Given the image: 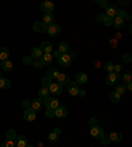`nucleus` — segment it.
Segmentation results:
<instances>
[{"mask_svg":"<svg viewBox=\"0 0 132 147\" xmlns=\"http://www.w3.org/2000/svg\"><path fill=\"white\" fill-rule=\"evenodd\" d=\"M57 59H58V64L61 66V67L66 68V67H69V66L71 64V57L68 54V53H61Z\"/></svg>","mask_w":132,"mask_h":147,"instance_id":"nucleus-1","label":"nucleus"},{"mask_svg":"<svg viewBox=\"0 0 132 147\" xmlns=\"http://www.w3.org/2000/svg\"><path fill=\"white\" fill-rule=\"evenodd\" d=\"M46 33L49 34L50 37H57L60 33H61V26L54 24V22H52V24H49L48 28H46Z\"/></svg>","mask_w":132,"mask_h":147,"instance_id":"nucleus-2","label":"nucleus"},{"mask_svg":"<svg viewBox=\"0 0 132 147\" xmlns=\"http://www.w3.org/2000/svg\"><path fill=\"white\" fill-rule=\"evenodd\" d=\"M103 134H105V131H103V129H102L101 126H98V125H92L91 126L90 135H91L94 139H99V138H101Z\"/></svg>","mask_w":132,"mask_h":147,"instance_id":"nucleus-3","label":"nucleus"},{"mask_svg":"<svg viewBox=\"0 0 132 147\" xmlns=\"http://www.w3.org/2000/svg\"><path fill=\"white\" fill-rule=\"evenodd\" d=\"M120 75L118 72H115V71H112V72H108L107 78H106V83H107L108 86H114V84H116L118 80H119Z\"/></svg>","mask_w":132,"mask_h":147,"instance_id":"nucleus-4","label":"nucleus"},{"mask_svg":"<svg viewBox=\"0 0 132 147\" xmlns=\"http://www.w3.org/2000/svg\"><path fill=\"white\" fill-rule=\"evenodd\" d=\"M96 21H98V22H103L106 26H111V25H112V21H114V18L108 17V16L105 15V13H101V15L96 16Z\"/></svg>","mask_w":132,"mask_h":147,"instance_id":"nucleus-5","label":"nucleus"},{"mask_svg":"<svg viewBox=\"0 0 132 147\" xmlns=\"http://www.w3.org/2000/svg\"><path fill=\"white\" fill-rule=\"evenodd\" d=\"M40 8L44 13H52V11H54V4L49 0H45L40 4Z\"/></svg>","mask_w":132,"mask_h":147,"instance_id":"nucleus-6","label":"nucleus"},{"mask_svg":"<svg viewBox=\"0 0 132 147\" xmlns=\"http://www.w3.org/2000/svg\"><path fill=\"white\" fill-rule=\"evenodd\" d=\"M36 110L32 109V108H27L24 112V119L27 121V122H32V121H34L36 119Z\"/></svg>","mask_w":132,"mask_h":147,"instance_id":"nucleus-7","label":"nucleus"},{"mask_svg":"<svg viewBox=\"0 0 132 147\" xmlns=\"http://www.w3.org/2000/svg\"><path fill=\"white\" fill-rule=\"evenodd\" d=\"M15 146L17 147H27V146H31L29 142H28L27 137L25 135H16L15 138Z\"/></svg>","mask_w":132,"mask_h":147,"instance_id":"nucleus-8","label":"nucleus"},{"mask_svg":"<svg viewBox=\"0 0 132 147\" xmlns=\"http://www.w3.org/2000/svg\"><path fill=\"white\" fill-rule=\"evenodd\" d=\"M68 86V92L70 93L71 96H77L78 95V91H79V84H77L75 82H70L69 80V83L66 84Z\"/></svg>","mask_w":132,"mask_h":147,"instance_id":"nucleus-9","label":"nucleus"},{"mask_svg":"<svg viewBox=\"0 0 132 147\" xmlns=\"http://www.w3.org/2000/svg\"><path fill=\"white\" fill-rule=\"evenodd\" d=\"M49 91H50V95H61L62 93V86H60L58 83H52L49 86Z\"/></svg>","mask_w":132,"mask_h":147,"instance_id":"nucleus-10","label":"nucleus"},{"mask_svg":"<svg viewBox=\"0 0 132 147\" xmlns=\"http://www.w3.org/2000/svg\"><path fill=\"white\" fill-rule=\"evenodd\" d=\"M31 108H32V109H34L36 112H38V110H41L44 108V101L41 100L40 97L34 98V100L31 101Z\"/></svg>","mask_w":132,"mask_h":147,"instance_id":"nucleus-11","label":"nucleus"},{"mask_svg":"<svg viewBox=\"0 0 132 147\" xmlns=\"http://www.w3.org/2000/svg\"><path fill=\"white\" fill-rule=\"evenodd\" d=\"M46 28H48V25L44 24L42 21H36L33 24V30L37 32V33H45Z\"/></svg>","mask_w":132,"mask_h":147,"instance_id":"nucleus-12","label":"nucleus"},{"mask_svg":"<svg viewBox=\"0 0 132 147\" xmlns=\"http://www.w3.org/2000/svg\"><path fill=\"white\" fill-rule=\"evenodd\" d=\"M54 117H60V118L68 117V109H66L65 107H61V105H60L58 108H55L54 109Z\"/></svg>","mask_w":132,"mask_h":147,"instance_id":"nucleus-13","label":"nucleus"},{"mask_svg":"<svg viewBox=\"0 0 132 147\" xmlns=\"http://www.w3.org/2000/svg\"><path fill=\"white\" fill-rule=\"evenodd\" d=\"M41 62L44 66H50V63H53V55L52 53H44L41 57Z\"/></svg>","mask_w":132,"mask_h":147,"instance_id":"nucleus-14","label":"nucleus"},{"mask_svg":"<svg viewBox=\"0 0 132 147\" xmlns=\"http://www.w3.org/2000/svg\"><path fill=\"white\" fill-rule=\"evenodd\" d=\"M55 79H57V83H58L60 86H66V84L69 83V80H70L66 74H61V72L57 75V78H55Z\"/></svg>","mask_w":132,"mask_h":147,"instance_id":"nucleus-15","label":"nucleus"},{"mask_svg":"<svg viewBox=\"0 0 132 147\" xmlns=\"http://www.w3.org/2000/svg\"><path fill=\"white\" fill-rule=\"evenodd\" d=\"M116 11H118V8H116V5H115V4H108V7L106 8V13H105V15H107L108 17L114 18L115 16H116Z\"/></svg>","mask_w":132,"mask_h":147,"instance_id":"nucleus-16","label":"nucleus"},{"mask_svg":"<svg viewBox=\"0 0 132 147\" xmlns=\"http://www.w3.org/2000/svg\"><path fill=\"white\" fill-rule=\"evenodd\" d=\"M123 24H124V18L123 17H119V16H115L114 17V21H112V25L116 30H120L123 28Z\"/></svg>","mask_w":132,"mask_h":147,"instance_id":"nucleus-17","label":"nucleus"},{"mask_svg":"<svg viewBox=\"0 0 132 147\" xmlns=\"http://www.w3.org/2000/svg\"><path fill=\"white\" fill-rule=\"evenodd\" d=\"M87 80H89V78H87V74H85V72H79L75 76V83L77 84H86Z\"/></svg>","mask_w":132,"mask_h":147,"instance_id":"nucleus-18","label":"nucleus"},{"mask_svg":"<svg viewBox=\"0 0 132 147\" xmlns=\"http://www.w3.org/2000/svg\"><path fill=\"white\" fill-rule=\"evenodd\" d=\"M58 74H60L58 68H57V67H54V66H50V67H49V70H48V72H46V76H49L50 79H55Z\"/></svg>","mask_w":132,"mask_h":147,"instance_id":"nucleus-19","label":"nucleus"},{"mask_svg":"<svg viewBox=\"0 0 132 147\" xmlns=\"http://www.w3.org/2000/svg\"><path fill=\"white\" fill-rule=\"evenodd\" d=\"M1 68H3V71H5V72H9V71H12L13 68V64L11 61H8V59H5V61H1Z\"/></svg>","mask_w":132,"mask_h":147,"instance_id":"nucleus-20","label":"nucleus"},{"mask_svg":"<svg viewBox=\"0 0 132 147\" xmlns=\"http://www.w3.org/2000/svg\"><path fill=\"white\" fill-rule=\"evenodd\" d=\"M48 96H50V91L48 87H41L40 89H38V97L41 98V100H44L45 97H48Z\"/></svg>","mask_w":132,"mask_h":147,"instance_id":"nucleus-21","label":"nucleus"},{"mask_svg":"<svg viewBox=\"0 0 132 147\" xmlns=\"http://www.w3.org/2000/svg\"><path fill=\"white\" fill-rule=\"evenodd\" d=\"M110 139L111 142H116V143H119V142L123 141V135L120 134L119 131H114L110 134Z\"/></svg>","mask_w":132,"mask_h":147,"instance_id":"nucleus-22","label":"nucleus"},{"mask_svg":"<svg viewBox=\"0 0 132 147\" xmlns=\"http://www.w3.org/2000/svg\"><path fill=\"white\" fill-rule=\"evenodd\" d=\"M40 49L42 50V53H52L53 51V45L50 42L44 41V42L40 45Z\"/></svg>","mask_w":132,"mask_h":147,"instance_id":"nucleus-23","label":"nucleus"},{"mask_svg":"<svg viewBox=\"0 0 132 147\" xmlns=\"http://www.w3.org/2000/svg\"><path fill=\"white\" fill-rule=\"evenodd\" d=\"M42 50L40 49V47H33V50H32V54H31V57L33 59H37V61H38V59H41V57H42Z\"/></svg>","mask_w":132,"mask_h":147,"instance_id":"nucleus-24","label":"nucleus"},{"mask_svg":"<svg viewBox=\"0 0 132 147\" xmlns=\"http://www.w3.org/2000/svg\"><path fill=\"white\" fill-rule=\"evenodd\" d=\"M42 22L46 25L52 24V22H54V16L52 15V13H44L42 16Z\"/></svg>","mask_w":132,"mask_h":147,"instance_id":"nucleus-25","label":"nucleus"},{"mask_svg":"<svg viewBox=\"0 0 132 147\" xmlns=\"http://www.w3.org/2000/svg\"><path fill=\"white\" fill-rule=\"evenodd\" d=\"M119 79H122V82H123L124 84H126V83L132 82V74H131V71H126L123 75H120Z\"/></svg>","mask_w":132,"mask_h":147,"instance_id":"nucleus-26","label":"nucleus"},{"mask_svg":"<svg viewBox=\"0 0 132 147\" xmlns=\"http://www.w3.org/2000/svg\"><path fill=\"white\" fill-rule=\"evenodd\" d=\"M11 87V80L5 78H0V89H8Z\"/></svg>","mask_w":132,"mask_h":147,"instance_id":"nucleus-27","label":"nucleus"},{"mask_svg":"<svg viewBox=\"0 0 132 147\" xmlns=\"http://www.w3.org/2000/svg\"><path fill=\"white\" fill-rule=\"evenodd\" d=\"M69 50H70V46H69L68 42H60V45H58L60 53H69Z\"/></svg>","mask_w":132,"mask_h":147,"instance_id":"nucleus-28","label":"nucleus"},{"mask_svg":"<svg viewBox=\"0 0 132 147\" xmlns=\"http://www.w3.org/2000/svg\"><path fill=\"white\" fill-rule=\"evenodd\" d=\"M9 57V51L5 47H0V61H5Z\"/></svg>","mask_w":132,"mask_h":147,"instance_id":"nucleus-29","label":"nucleus"},{"mask_svg":"<svg viewBox=\"0 0 132 147\" xmlns=\"http://www.w3.org/2000/svg\"><path fill=\"white\" fill-rule=\"evenodd\" d=\"M110 100H111V102L116 104V102H119V101H120V95L116 91L112 92V93H110Z\"/></svg>","mask_w":132,"mask_h":147,"instance_id":"nucleus-30","label":"nucleus"},{"mask_svg":"<svg viewBox=\"0 0 132 147\" xmlns=\"http://www.w3.org/2000/svg\"><path fill=\"white\" fill-rule=\"evenodd\" d=\"M58 137H60V135L57 134V133L53 131V133H50V134L48 135V141L52 142V143H55V142L58 141Z\"/></svg>","mask_w":132,"mask_h":147,"instance_id":"nucleus-31","label":"nucleus"},{"mask_svg":"<svg viewBox=\"0 0 132 147\" xmlns=\"http://www.w3.org/2000/svg\"><path fill=\"white\" fill-rule=\"evenodd\" d=\"M115 91L119 93V95H124V92L127 91V88H126V84H116V88H115Z\"/></svg>","mask_w":132,"mask_h":147,"instance_id":"nucleus-32","label":"nucleus"},{"mask_svg":"<svg viewBox=\"0 0 132 147\" xmlns=\"http://www.w3.org/2000/svg\"><path fill=\"white\" fill-rule=\"evenodd\" d=\"M52 79H50L49 76H44L42 79H41V84H42V87H48L49 88V86L52 84Z\"/></svg>","mask_w":132,"mask_h":147,"instance_id":"nucleus-33","label":"nucleus"},{"mask_svg":"<svg viewBox=\"0 0 132 147\" xmlns=\"http://www.w3.org/2000/svg\"><path fill=\"white\" fill-rule=\"evenodd\" d=\"M58 107H60V101L55 97H52V100L49 102V108L50 109H55V108H58Z\"/></svg>","mask_w":132,"mask_h":147,"instance_id":"nucleus-34","label":"nucleus"},{"mask_svg":"<svg viewBox=\"0 0 132 147\" xmlns=\"http://www.w3.org/2000/svg\"><path fill=\"white\" fill-rule=\"evenodd\" d=\"M16 131L13 130V129H9V130H7V133H5V137H7V139H15L16 138Z\"/></svg>","mask_w":132,"mask_h":147,"instance_id":"nucleus-35","label":"nucleus"},{"mask_svg":"<svg viewBox=\"0 0 132 147\" xmlns=\"http://www.w3.org/2000/svg\"><path fill=\"white\" fill-rule=\"evenodd\" d=\"M23 63H24L25 66H32V64H33V58L29 57V55H27V57L23 58Z\"/></svg>","mask_w":132,"mask_h":147,"instance_id":"nucleus-36","label":"nucleus"},{"mask_svg":"<svg viewBox=\"0 0 132 147\" xmlns=\"http://www.w3.org/2000/svg\"><path fill=\"white\" fill-rule=\"evenodd\" d=\"M105 70L107 71V72H112V71H114V63H112V62H106L105 63Z\"/></svg>","mask_w":132,"mask_h":147,"instance_id":"nucleus-37","label":"nucleus"},{"mask_svg":"<svg viewBox=\"0 0 132 147\" xmlns=\"http://www.w3.org/2000/svg\"><path fill=\"white\" fill-rule=\"evenodd\" d=\"M1 146L3 147H13L15 146V139H7V141H4L3 143H1Z\"/></svg>","mask_w":132,"mask_h":147,"instance_id":"nucleus-38","label":"nucleus"},{"mask_svg":"<svg viewBox=\"0 0 132 147\" xmlns=\"http://www.w3.org/2000/svg\"><path fill=\"white\" fill-rule=\"evenodd\" d=\"M99 139H101V142L103 144H108L111 142V139H110V135H106V134H103L102 135L101 138H99Z\"/></svg>","mask_w":132,"mask_h":147,"instance_id":"nucleus-39","label":"nucleus"},{"mask_svg":"<svg viewBox=\"0 0 132 147\" xmlns=\"http://www.w3.org/2000/svg\"><path fill=\"white\" fill-rule=\"evenodd\" d=\"M123 62H124V63H131V62H132V55L129 54V53L123 54Z\"/></svg>","mask_w":132,"mask_h":147,"instance_id":"nucleus-40","label":"nucleus"},{"mask_svg":"<svg viewBox=\"0 0 132 147\" xmlns=\"http://www.w3.org/2000/svg\"><path fill=\"white\" fill-rule=\"evenodd\" d=\"M45 116L48 117V118H53L54 117V109H50V108H48L45 112Z\"/></svg>","mask_w":132,"mask_h":147,"instance_id":"nucleus-41","label":"nucleus"},{"mask_svg":"<svg viewBox=\"0 0 132 147\" xmlns=\"http://www.w3.org/2000/svg\"><path fill=\"white\" fill-rule=\"evenodd\" d=\"M122 68H123V64H120V63L114 64V71H115V72L120 74V72H122Z\"/></svg>","mask_w":132,"mask_h":147,"instance_id":"nucleus-42","label":"nucleus"},{"mask_svg":"<svg viewBox=\"0 0 132 147\" xmlns=\"http://www.w3.org/2000/svg\"><path fill=\"white\" fill-rule=\"evenodd\" d=\"M118 1H119V4L122 7H127L131 4V0H118Z\"/></svg>","mask_w":132,"mask_h":147,"instance_id":"nucleus-43","label":"nucleus"},{"mask_svg":"<svg viewBox=\"0 0 132 147\" xmlns=\"http://www.w3.org/2000/svg\"><path fill=\"white\" fill-rule=\"evenodd\" d=\"M99 5H101V8L106 9V8H107V7H108L107 0H101V1H99Z\"/></svg>","mask_w":132,"mask_h":147,"instance_id":"nucleus-44","label":"nucleus"},{"mask_svg":"<svg viewBox=\"0 0 132 147\" xmlns=\"http://www.w3.org/2000/svg\"><path fill=\"white\" fill-rule=\"evenodd\" d=\"M110 45H111V47H116V46H118V41L115 40V38H112V40H110Z\"/></svg>","mask_w":132,"mask_h":147,"instance_id":"nucleus-45","label":"nucleus"},{"mask_svg":"<svg viewBox=\"0 0 132 147\" xmlns=\"http://www.w3.org/2000/svg\"><path fill=\"white\" fill-rule=\"evenodd\" d=\"M23 105H24L25 109H27V108H31V101H29V100H24V101H23Z\"/></svg>","mask_w":132,"mask_h":147,"instance_id":"nucleus-46","label":"nucleus"},{"mask_svg":"<svg viewBox=\"0 0 132 147\" xmlns=\"http://www.w3.org/2000/svg\"><path fill=\"white\" fill-rule=\"evenodd\" d=\"M33 64H34V67H36V68H41V67H42V66H44V64H42V62H40V59H38V61H37L36 63H33Z\"/></svg>","mask_w":132,"mask_h":147,"instance_id":"nucleus-47","label":"nucleus"},{"mask_svg":"<svg viewBox=\"0 0 132 147\" xmlns=\"http://www.w3.org/2000/svg\"><path fill=\"white\" fill-rule=\"evenodd\" d=\"M77 96L85 97V96H86V91H83V89H79V91H78V95H77Z\"/></svg>","mask_w":132,"mask_h":147,"instance_id":"nucleus-48","label":"nucleus"},{"mask_svg":"<svg viewBox=\"0 0 132 147\" xmlns=\"http://www.w3.org/2000/svg\"><path fill=\"white\" fill-rule=\"evenodd\" d=\"M60 54H61V53H60L58 50H55V51H54V50H53V51H52V55H53V57H55V58H58V57H60Z\"/></svg>","mask_w":132,"mask_h":147,"instance_id":"nucleus-49","label":"nucleus"},{"mask_svg":"<svg viewBox=\"0 0 132 147\" xmlns=\"http://www.w3.org/2000/svg\"><path fill=\"white\" fill-rule=\"evenodd\" d=\"M90 125H96V119L95 118H91V119H90Z\"/></svg>","mask_w":132,"mask_h":147,"instance_id":"nucleus-50","label":"nucleus"},{"mask_svg":"<svg viewBox=\"0 0 132 147\" xmlns=\"http://www.w3.org/2000/svg\"><path fill=\"white\" fill-rule=\"evenodd\" d=\"M124 20L129 21V20H131V15H129V13H126V17H124Z\"/></svg>","mask_w":132,"mask_h":147,"instance_id":"nucleus-51","label":"nucleus"},{"mask_svg":"<svg viewBox=\"0 0 132 147\" xmlns=\"http://www.w3.org/2000/svg\"><path fill=\"white\" fill-rule=\"evenodd\" d=\"M54 131L60 135V134H61V129H60V127H55V129H54Z\"/></svg>","mask_w":132,"mask_h":147,"instance_id":"nucleus-52","label":"nucleus"},{"mask_svg":"<svg viewBox=\"0 0 132 147\" xmlns=\"http://www.w3.org/2000/svg\"><path fill=\"white\" fill-rule=\"evenodd\" d=\"M92 1H95V3H99V1H101V0H92Z\"/></svg>","mask_w":132,"mask_h":147,"instance_id":"nucleus-53","label":"nucleus"},{"mask_svg":"<svg viewBox=\"0 0 132 147\" xmlns=\"http://www.w3.org/2000/svg\"><path fill=\"white\" fill-rule=\"evenodd\" d=\"M0 78H1V72H0Z\"/></svg>","mask_w":132,"mask_h":147,"instance_id":"nucleus-54","label":"nucleus"}]
</instances>
